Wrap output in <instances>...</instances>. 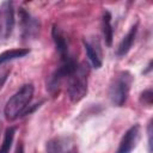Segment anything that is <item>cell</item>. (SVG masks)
Instances as JSON below:
<instances>
[{
	"label": "cell",
	"instance_id": "5bb4252c",
	"mask_svg": "<svg viewBox=\"0 0 153 153\" xmlns=\"http://www.w3.org/2000/svg\"><path fill=\"white\" fill-rule=\"evenodd\" d=\"M14 134H16V128L14 127H8L5 130L4 134V140L0 146V153H10L13 140H14Z\"/></svg>",
	"mask_w": 153,
	"mask_h": 153
},
{
	"label": "cell",
	"instance_id": "6da1fadb",
	"mask_svg": "<svg viewBox=\"0 0 153 153\" xmlns=\"http://www.w3.org/2000/svg\"><path fill=\"white\" fill-rule=\"evenodd\" d=\"M33 96V85H23L6 103L4 109V115L6 120L14 121L20 116L26 115L29 110V104Z\"/></svg>",
	"mask_w": 153,
	"mask_h": 153
},
{
	"label": "cell",
	"instance_id": "30bf717a",
	"mask_svg": "<svg viewBox=\"0 0 153 153\" xmlns=\"http://www.w3.org/2000/svg\"><path fill=\"white\" fill-rule=\"evenodd\" d=\"M137 27H139V22H136L130 29L129 31L123 36V38L121 39L118 47H117V50H116V54L117 56H124L128 54V51L130 50L134 41H135V37H136V32H137Z\"/></svg>",
	"mask_w": 153,
	"mask_h": 153
},
{
	"label": "cell",
	"instance_id": "ac0fdd59",
	"mask_svg": "<svg viewBox=\"0 0 153 153\" xmlns=\"http://www.w3.org/2000/svg\"><path fill=\"white\" fill-rule=\"evenodd\" d=\"M14 153H24V147H23V145L22 143H18V146H17V148H16V152Z\"/></svg>",
	"mask_w": 153,
	"mask_h": 153
},
{
	"label": "cell",
	"instance_id": "277c9868",
	"mask_svg": "<svg viewBox=\"0 0 153 153\" xmlns=\"http://www.w3.org/2000/svg\"><path fill=\"white\" fill-rule=\"evenodd\" d=\"M79 63L73 56H69L66 60L61 61V65L53 72V74L47 80V90L53 97H56L60 93L62 82L69 78V75L76 69Z\"/></svg>",
	"mask_w": 153,
	"mask_h": 153
},
{
	"label": "cell",
	"instance_id": "8fae6325",
	"mask_svg": "<svg viewBox=\"0 0 153 153\" xmlns=\"http://www.w3.org/2000/svg\"><path fill=\"white\" fill-rule=\"evenodd\" d=\"M51 33H53V39H54V43H55V47H56V50L60 55L61 61L66 60L71 55H69V51H68V43L66 41V37H65L63 32L55 25V26H53Z\"/></svg>",
	"mask_w": 153,
	"mask_h": 153
},
{
	"label": "cell",
	"instance_id": "7c38bea8",
	"mask_svg": "<svg viewBox=\"0 0 153 153\" xmlns=\"http://www.w3.org/2000/svg\"><path fill=\"white\" fill-rule=\"evenodd\" d=\"M102 27H103V36L105 39V44L108 47H111L112 39H114V29L111 25V14L109 11H105L103 13L102 18Z\"/></svg>",
	"mask_w": 153,
	"mask_h": 153
},
{
	"label": "cell",
	"instance_id": "5b68a950",
	"mask_svg": "<svg viewBox=\"0 0 153 153\" xmlns=\"http://www.w3.org/2000/svg\"><path fill=\"white\" fill-rule=\"evenodd\" d=\"M14 7L12 1L0 4V41L7 39L14 29Z\"/></svg>",
	"mask_w": 153,
	"mask_h": 153
},
{
	"label": "cell",
	"instance_id": "8992f818",
	"mask_svg": "<svg viewBox=\"0 0 153 153\" xmlns=\"http://www.w3.org/2000/svg\"><path fill=\"white\" fill-rule=\"evenodd\" d=\"M19 19L22 25V37L26 41L36 38L41 30L39 20L24 8L19 10Z\"/></svg>",
	"mask_w": 153,
	"mask_h": 153
},
{
	"label": "cell",
	"instance_id": "d6986e66",
	"mask_svg": "<svg viewBox=\"0 0 153 153\" xmlns=\"http://www.w3.org/2000/svg\"><path fill=\"white\" fill-rule=\"evenodd\" d=\"M151 69H152V61H149V63H148V66H147V69H146V71H143V73L146 74V73H148Z\"/></svg>",
	"mask_w": 153,
	"mask_h": 153
},
{
	"label": "cell",
	"instance_id": "3957f363",
	"mask_svg": "<svg viewBox=\"0 0 153 153\" xmlns=\"http://www.w3.org/2000/svg\"><path fill=\"white\" fill-rule=\"evenodd\" d=\"M133 75L128 71H122L116 74L109 87V98L115 106H122L129 96Z\"/></svg>",
	"mask_w": 153,
	"mask_h": 153
},
{
	"label": "cell",
	"instance_id": "e0dca14e",
	"mask_svg": "<svg viewBox=\"0 0 153 153\" xmlns=\"http://www.w3.org/2000/svg\"><path fill=\"white\" fill-rule=\"evenodd\" d=\"M8 74H10V71H8V69H7V71H5L4 73H0V88L4 86L5 81L7 80V76H8Z\"/></svg>",
	"mask_w": 153,
	"mask_h": 153
},
{
	"label": "cell",
	"instance_id": "9c48e42d",
	"mask_svg": "<svg viewBox=\"0 0 153 153\" xmlns=\"http://www.w3.org/2000/svg\"><path fill=\"white\" fill-rule=\"evenodd\" d=\"M82 44L85 47L86 50V55L92 65V67L94 68H100L103 65V60H102V50L99 47V43H94V41H90L87 38H82Z\"/></svg>",
	"mask_w": 153,
	"mask_h": 153
},
{
	"label": "cell",
	"instance_id": "2e32d148",
	"mask_svg": "<svg viewBox=\"0 0 153 153\" xmlns=\"http://www.w3.org/2000/svg\"><path fill=\"white\" fill-rule=\"evenodd\" d=\"M153 124H152V120L148 122L147 126V136H148V153H152V135H153V129H152Z\"/></svg>",
	"mask_w": 153,
	"mask_h": 153
},
{
	"label": "cell",
	"instance_id": "7a4b0ae2",
	"mask_svg": "<svg viewBox=\"0 0 153 153\" xmlns=\"http://www.w3.org/2000/svg\"><path fill=\"white\" fill-rule=\"evenodd\" d=\"M87 75H88L87 66L85 63H80L67 79V94L72 103H78L86 96Z\"/></svg>",
	"mask_w": 153,
	"mask_h": 153
},
{
	"label": "cell",
	"instance_id": "4fadbf2b",
	"mask_svg": "<svg viewBox=\"0 0 153 153\" xmlns=\"http://www.w3.org/2000/svg\"><path fill=\"white\" fill-rule=\"evenodd\" d=\"M29 53H30V50L26 49V48H17V49L6 50V51H4V53L0 54V66L4 65V63H6V62H8V61L24 57Z\"/></svg>",
	"mask_w": 153,
	"mask_h": 153
},
{
	"label": "cell",
	"instance_id": "9a60e30c",
	"mask_svg": "<svg viewBox=\"0 0 153 153\" xmlns=\"http://www.w3.org/2000/svg\"><path fill=\"white\" fill-rule=\"evenodd\" d=\"M152 100H153V92L152 88H147L140 94V103L145 106L151 108L152 106Z\"/></svg>",
	"mask_w": 153,
	"mask_h": 153
},
{
	"label": "cell",
	"instance_id": "ba28073f",
	"mask_svg": "<svg viewBox=\"0 0 153 153\" xmlns=\"http://www.w3.org/2000/svg\"><path fill=\"white\" fill-rule=\"evenodd\" d=\"M47 153H78V151L71 137L57 136L47 143Z\"/></svg>",
	"mask_w": 153,
	"mask_h": 153
},
{
	"label": "cell",
	"instance_id": "52a82bcc",
	"mask_svg": "<svg viewBox=\"0 0 153 153\" xmlns=\"http://www.w3.org/2000/svg\"><path fill=\"white\" fill-rule=\"evenodd\" d=\"M140 134H141L140 124L131 126L122 136L116 153H131L133 149L137 146V142L140 140Z\"/></svg>",
	"mask_w": 153,
	"mask_h": 153
}]
</instances>
